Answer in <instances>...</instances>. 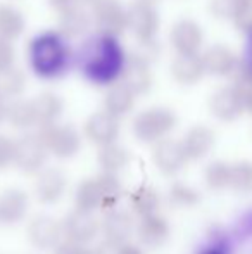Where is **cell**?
Returning <instances> with one entry per match:
<instances>
[{
	"instance_id": "1",
	"label": "cell",
	"mask_w": 252,
	"mask_h": 254,
	"mask_svg": "<svg viewBox=\"0 0 252 254\" xmlns=\"http://www.w3.org/2000/svg\"><path fill=\"white\" fill-rule=\"evenodd\" d=\"M126 61L128 52L119 37L101 31L87 37L74 51V67L94 87H111L119 81Z\"/></svg>"
},
{
	"instance_id": "2",
	"label": "cell",
	"mask_w": 252,
	"mask_h": 254,
	"mask_svg": "<svg viewBox=\"0 0 252 254\" xmlns=\"http://www.w3.org/2000/svg\"><path fill=\"white\" fill-rule=\"evenodd\" d=\"M61 31L47 30L37 33L26 49L28 66L40 80H59L74 66V51Z\"/></svg>"
},
{
	"instance_id": "5",
	"label": "cell",
	"mask_w": 252,
	"mask_h": 254,
	"mask_svg": "<svg viewBox=\"0 0 252 254\" xmlns=\"http://www.w3.org/2000/svg\"><path fill=\"white\" fill-rule=\"evenodd\" d=\"M90 14L101 33L121 37L128 30V10L119 0H92Z\"/></svg>"
},
{
	"instance_id": "18",
	"label": "cell",
	"mask_w": 252,
	"mask_h": 254,
	"mask_svg": "<svg viewBox=\"0 0 252 254\" xmlns=\"http://www.w3.org/2000/svg\"><path fill=\"white\" fill-rule=\"evenodd\" d=\"M101 230L104 234L105 241H111L114 244L128 242V239L133 235L135 223L133 218L123 209H109L101 223Z\"/></svg>"
},
{
	"instance_id": "26",
	"label": "cell",
	"mask_w": 252,
	"mask_h": 254,
	"mask_svg": "<svg viewBox=\"0 0 252 254\" xmlns=\"http://www.w3.org/2000/svg\"><path fill=\"white\" fill-rule=\"evenodd\" d=\"M7 121L10 127L17 130H28L37 123V114H35L33 101L26 99H12V102L7 104Z\"/></svg>"
},
{
	"instance_id": "46",
	"label": "cell",
	"mask_w": 252,
	"mask_h": 254,
	"mask_svg": "<svg viewBox=\"0 0 252 254\" xmlns=\"http://www.w3.org/2000/svg\"><path fill=\"white\" fill-rule=\"evenodd\" d=\"M5 118H7V102L3 97H0V125L5 121Z\"/></svg>"
},
{
	"instance_id": "32",
	"label": "cell",
	"mask_w": 252,
	"mask_h": 254,
	"mask_svg": "<svg viewBox=\"0 0 252 254\" xmlns=\"http://www.w3.org/2000/svg\"><path fill=\"white\" fill-rule=\"evenodd\" d=\"M237 192H249L252 189V164L247 161H239L230 164V184Z\"/></svg>"
},
{
	"instance_id": "35",
	"label": "cell",
	"mask_w": 252,
	"mask_h": 254,
	"mask_svg": "<svg viewBox=\"0 0 252 254\" xmlns=\"http://www.w3.org/2000/svg\"><path fill=\"white\" fill-rule=\"evenodd\" d=\"M169 201L173 202V206L190 207L199 202V194L190 185L183 184V182H176L169 189Z\"/></svg>"
},
{
	"instance_id": "47",
	"label": "cell",
	"mask_w": 252,
	"mask_h": 254,
	"mask_svg": "<svg viewBox=\"0 0 252 254\" xmlns=\"http://www.w3.org/2000/svg\"><path fill=\"white\" fill-rule=\"evenodd\" d=\"M244 104H246V109L252 114V92H251L249 95H247L246 99H244Z\"/></svg>"
},
{
	"instance_id": "36",
	"label": "cell",
	"mask_w": 252,
	"mask_h": 254,
	"mask_svg": "<svg viewBox=\"0 0 252 254\" xmlns=\"http://www.w3.org/2000/svg\"><path fill=\"white\" fill-rule=\"evenodd\" d=\"M14 152H16V140L7 135H0V171L14 164Z\"/></svg>"
},
{
	"instance_id": "20",
	"label": "cell",
	"mask_w": 252,
	"mask_h": 254,
	"mask_svg": "<svg viewBox=\"0 0 252 254\" xmlns=\"http://www.w3.org/2000/svg\"><path fill=\"white\" fill-rule=\"evenodd\" d=\"M26 192L21 189H9L0 195V225H14L21 221L28 213Z\"/></svg>"
},
{
	"instance_id": "12",
	"label": "cell",
	"mask_w": 252,
	"mask_h": 254,
	"mask_svg": "<svg viewBox=\"0 0 252 254\" xmlns=\"http://www.w3.org/2000/svg\"><path fill=\"white\" fill-rule=\"evenodd\" d=\"M62 230L69 241L87 244L97 237V234L101 232V223L92 214V211H83L76 207L73 213L66 216L62 223Z\"/></svg>"
},
{
	"instance_id": "24",
	"label": "cell",
	"mask_w": 252,
	"mask_h": 254,
	"mask_svg": "<svg viewBox=\"0 0 252 254\" xmlns=\"http://www.w3.org/2000/svg\"><path fill=\"white\" fill-rule=\"evenodd\" d=\"M35 114H37V123L40 125H50L57 123L64 111V102L54 92H42L33 99Z\"/></svg>"
},
{
	"instance_id": "41",
	"label": "cell",
	"mask_w": 252,
	"mask_h": 254,
	"mask_svg": "<svg viewBox=\"0 0 252 254\" xmlns=\"http://www.w3.org/2000/svg\"><path fill=\"white\" fill-rule=\"evenodd\" d=\"M47 2H49V5H50V9H54L57 14H61L74 5H81L78 0H47Z\"/></svg>"
},
{
	"instance_id": "43",
	"label": "cell",
	"mask_w": 252,
	"mask_h": 254,
	"mask_svg": "<svg viewBox=\"0 0 252 254\" xmlns=\"http://www.w3.org/2000/svg\"><path fill=\"white\" fill-rule=\"evenodd\" d=\"M118 246L119 244H114V242L105 241L104 239V242H101V244L94 249V254H116V251H118Z\"/></svg>"
},
{
	"instance_id": "27",
	"label": "cell",
	"mask_w": 252,
	"mask_h": 254,
	"mask_svg": "<svg viewBox=\"0 0 252 254\" xmlns=\"http://www.w3.org/2000/svg\"><path fill=\"white\" fill-rule=\"evenodd\" d=\"M99 166L102 168V171H107V173H118L123 168H126V164L130 163V152L126 147L116 144H105L101 145L97 154Z\"/></svg>"
},
{
	"instance_id": "49",
	"label": "cell",
	"mask_w": 252,
	"mask_h": 254,
	"mask_svg": "<svg viewBox=\"0 0 252 254\" xmlns=\"http://www.w3.org/2000/svg\"><path fill=\"white\" fill-rule=\"evenodd\" d=\"M78 2H80V3H81V5H85V3H90V2H92V0H78Z\"/></svg>"
},
{
	"instance_id": "25",
	"label": "cell",
	"mask_w": 252,
	"mask_h": 254,
	"mask_svg": "<svg viewBox=\"0 0 252 254\" xmlns=\"http://www.w3.org/2000/svg\"><path fill=\"white\" fill-rule=\"evenodd\" d=\"M26 21L17 7L10 3H0V38L14 42L24 33Z\"/></svg>"
},
{
	"instance_id": "23",
	"label": "cell",
	"mask_w": 252,
	"mask_h": 254,
	"mask_svg": "<svg viewBox=\"0 0 252 254\" xmlns=\"http://www.w3.org/2000/svg\"><path fill=\"white\" fill-rule=\"evenodd\" d=\"M135 99L137 95L119 81L107 87V92L104 95V109L116 118H125L135 107Z\"/></svg>"
},
{
	"instance_id": "19",
	"label": "cell",
	"mask_w": 252,
	"mask_h": 254,
	"mask_svg": "<svg viewBox=\"0 0 252 254\" xmlns=\"http://www.w3.org/2000/svg\"><path fill=\"white\" fill-rule=\"evenodd\" d=\"M137 234L140 242L145 248L157 249L166 244L169 237V223L166 218L159 216L157 213L144 216L137 227Z\"/></svg>"
},
{
	"instance_id": "4",
	"label": "cell",
	"mask_w": 252,
	"mask_h": 254,
	"mask_svg": "<svg viewBox=\"0 0 252 254\" xmlns=\"http://www.w3.org/2000/svg\"><path fill=\"white\" fill-rule=\"evenodd\" d=\"M38 135L45 142L49 152L59 159H69L76 156L81 149V137L76 128L71 125H42Z\"/></svg>"
},
{
	"instance_id": "14",
	"label": "cell",
	"mask_w": 252,
	"mask_h": 254,
	"mask_svg": "<svg viewBox=\"0 0 252 254\" xmlns=\"http://www.w3.org/2000/svg\"><path fill=\"white\" fill-rule=\"evenodd\" d=\"M209 109H211L212 116L218 118L219 121H233L244 113L246 104L232 85V87L219 88L212 94L211 101H209Z\"/></svg>"
},
{
	"instance_id": "42",
	"label": "cell",
	"mask_w": 252,
	"mask_h": 254,
	"mask_svg": "<svg viewBox=\"0 0 252 254\" xmlns=\"http://www.w3.org/2000/svg\"><path fill=\"white\" fill-rule=\"evenodd\" d=\"M240 63H242L247 69L252 71V33L247 35V42H246V47H244L242 57H240Z\"/></svg>"
},
{
	"instance_id": "11",
	"label": "cell",
	"mask_w": 252,
	"mask_h": 254,
	"mask_svg": "<svg viewBox=\"0 0 252 254\" xmlns=\"http://www.w3.org/2000/svg\"><path fill=\"white\" fill-rule=\"evenodd\" d=\"M169 44L176 54H199L204 44V31L194 19H180L173 24Z\"/></svg>"
},
{
	"instance_id": "30",
	"label": "cell",
	"mask_w": 252,
	"mask_h": 254,
	"mask_svg": "<svg viewBox=\"0 0 252 254\" xmlns=\"http://www.w3.org/2000/svg\"><path fill=\"white\" fill-rule=\"evenodd\" d=\"M99 190H101V207H112L119 202L123 195V185L116 173H107L104 171L102 175L97 177Z\"/></svg>"
},
{
	"instance_id": "10",
	"label": "cell",
	"mask_w": 252,
	"mask_h": 254,
	"mask_svg": "<svg viewBox=\"0 0 252 254\" xmlns=\"http://www.w3.org/2000/svg\"><path fill=\"white\" fill-rule=\"evenodd\" d=\"M62 234V225L47 214H38L28 225V239L35 248L42 251L57 248Z\"/></svg>"
},
{
	"instance_id": "33",
	"label": "cell",
	"mask_w": 252,
	"mask_h": 254,
	"mask_svg": "<svg viewBox=\"0 0 252 254\" xmlns=\"http://www.w3.org/2000/svg\"><path fill=\"white\" fill-rule=\"evenodd\" d=\"M161 52H162V47H161V44H159V40L157 38H151V40H138L137 45L128 52V57L152 66V64L161 57Z\"/></svg>"
},
{
	"instance_id": "40",
	"label": "cell",
	"mask_w": 252,
	"mask_h": 254,
	"mask_svg": "<svg viewBox=\"0 0 252 254\" xmlns=\"http://www.w3.org/2000/svg\"><path fill=\"white\" fill-rule=\"evenodd\" d=\"M14 61H16V51L12 42L0 38V69L14 66Z\"/></svg>"
},
{
	"instance_id": "13",
	"label": "cell",
	"mask_w": 252,
	"mask_h": 254,
	"mask_svg": "<svg viewBox=\"0 0 252 254\" xmlns=\"http://www.w3.org/2000/svg\"><path fill=\"white\" fill-rule=\"evenodd\" d=\"M67 189L66 175L59 168H47L38 171L35 180V195L42 204H55L61 201Z\"/></svg>"
},
{
	"instance_id": "34",
	"label": "cell",
	"mask_w": 252,
	"mask_h": 254,
	"mask_svg": "<svg viewBox=\"0 0 252 254\" xmlns=\"http://www.w3.org/2000/svg\"><path fill=\"white\" fill-rule=\"evenodd\" d=\"M205 184L212 190H221L230 184V164L225 161H212L205 168Z\"/></svg>"
},
{
	"instance_id": "44",
	"label": "cell",
	"mask_w": 252,
	"mask_h": 254,
	"mask_svg": "<svg viewBox=\"0 0 252 254\" xmlns=\"http://www.w3.org/2000/svg\"><path fill=\"white\" fill-rule=\"evenodd\" d=\"M116 254H144L140 246L130 244V242H123V244L118 246V251Z\"/></svg>"
},
{
	"instance_id": "29",
	"label": "cell",
	"mask_w": 252,
	"mask_h": 254,
	"mask_svg": "<svg viewBox=\"0 0 252 254\" xmlns=\"http://www.w3.org/2000/svg\"><path fill=\"white\" fill-rule=\"evenodd\" d=\"M130 206L133 213L144 218L157 213L159 206H161V197H159L157 190L154 187H140L131 194Z\"/></svg>"
},
{
	"instance_id": "8",
	"label": "cell",
	"mask_w": 252,
	"mask_h": 254,
	"mask_svg": "<svg viewBox=\"0 0 252 254\" xmlns=\"http://www.w3.org/2000/svg\"><path fill=\"white\" fill-rule=\"evenodd\" d=\"M152 159H154L157 170L164 175H176L190 161L185 149H183L182 140H175V138L168 137L155 142V147L152 151Z\"/></svg>"
},
{
	"instance_id": "3",
	"label": "cell",
	"mask_w": 252,
	"mask_h": 254,
	"mask_svg": "<svg viewBox=\"0 0 252 254\" xmlns=\"http://www.w3.org/2000/svg\"><path fill=\"white\" fill-rule=\"evenodd\" d=\"M176 123L178 118L169 107L155 106L138 113L133 120L131 130L135 138L142 144H155L168 137V133L175 130Z\"/></svg>"
},
{
	"instance_id": "9",
	"label": "cell",
	"mask_w": 252,
	"mask_h": 254,
	"mask_svg": "<svg viewBox=\"0 0 252 254\" xmlns=\"http://www.w3.org/2000/svg\"><path fill=\"white\" fill-rule=\"evenodd\" d=\"M85 137L95 145H105V144H112V142L118 140L119 131V118L112 116L107 111H99L94 113L92 116H88V120L85 121Z\"/></svg>"
},
{
	"instance_id": "31",
	"label": "cell",
	"mask_w": 252,
	"mask_h": 254,
	"mask_svg": "<svg viewBox=\"0 0 252 254\" xmlns=\"http://www.w3.org/2000/svg\"><path fill=\"white\" fill-rule=\"evenodd\" d=\"M74 204L78 209L95 211L101 207V190H99L97 178H87L78 185L74 192Z\"/></svg>"
},
{
	"instance_id": "17",
	"label": "cell",
	"mask_w": 252,
	"mask_h": 254,
	"mask_svg": "<svg viewBox=\"0 0 252 254\" xmlns=\"http://www.w3.org/2000/svg\"><path fill=\"white\" fill-rule=\"evenodd\" d=\"M119 81H121L126 88H130L137 97L138 95L149 94V92L152 90V85H154L152 66L128 57L126 66H125V69H123Z\"/></svg>"
},
{
	"instance_id": "16",
	"label": "cell",
	"mask_w": 252,
	"mask_h": 254,
	"mask_svg": "<svg viewBox=\"0 0 252 254\" xmlns=\"http://www.w3.org/2000/svg\"><path fill=\"white\" fill-rule=\"evenodd\" d=\"M205 67L201 54H176L171 63V76L183 87L195 85L204 78Z\"/></svg>"
},
{
	"instance_id": "50",
	"label": "cell",
	"mask_w": 252,
	"mask_h": 254,
	"mask_svg": "<svg viewBox=\"0 0 252 254\" xmlns=\"http://www.w3.org/2000/svg\"><path fill=\"white\" fill-rule=\"evenodd\" d=\"M144 2H149V3H154V5H155V3H157V2H159V0H144Z\"/></svg>"
},
{
	"instance_id": "37",
	"label": "cell",
	"mask_w": 252,
	"mask_h": 254,
	"mask_svg": "<svg viewBox=\"0 0 252 254\" xmlns=\"http://www.w3.org/2000/svg\"><path fill=\"white\" fill-rule=\"evenodd\" d=\"M232 21L239 31H242V33H246V35H251L252 33V3L246 7H240L235 12Z\"/></svg>"
},
{
	"instance_id": "7",
	"label": "cell",
	"mask_w": 252,
	"mask_h": 254,
	"mask_svg": "<svg viewBox=\"0 0 252 254\" xmlns=\"http://www.w3.org/2000/svg\"><path fill=\"white\" fill-rule=\"evenodd\" d=\"M128 30L133 33L137 40H151L157 38L161 19L154 3L135 0L128 7Z\"/></svg>"
},
{
	"instance_id": "15",
	"label": "cell",
	"mask_w": 252,
	"mask_h": 254,
	"mask_svg": "<svg viewBox=\"0 0 252 254\" xmlns=\"http://www.w3.org/2000/svg\"><path fill=\"white\" fill-rule=\"evenodd\" d=\"M202 63H204L205 67V74L218 78L232 76L233 71L239 66V59H237L232 49L221 44L211 45L207 51L202 54Z\"/></svg>"
},
{
	"instance_id": "28",
	"label": "cell",
	"mask_w": 252,
	"mask_h": 254,
	"mask_svg": "<svg viewBox=\"0 0 252 254\" xmlns=\"http://www.w3.org/2000/svg\"><path fill=\"white\" fill-rule=\"evenodd\" d=\"M26 88V74L16 66L0 69V97L16 99Z\"/></svg>"
},
{
	"instance_id": "38",
	"label": "cell",
	"mask_w": 252,
	"mask_h": 254,
	"mask_svg": "<svg viewBox=\"0 0 252 254\" xmlns=\"http://www.w3.org/2000/svg\"><path fill=\"white\" fill-rule=\"evenodd\" d=\"M209 10L218 19H233V16H235V9L230 5L228 0H211Z\"/></svg>"
},
{
	"instance_id": "22",
	"label": "cell",
	"mask_w": 252,
	"mask_h": 254,
	"mask_svg": "<svg viewBox=\"0 0 252 254\" xmlns=\"http://www.w3.org/2000/svg\"><path fill=\"white\" fill-rule=\"evenodd\" d=\"M94 24L92 14L83 5H74L59 14V31L66 38H80Z\"/></svg>"
},
{
	"instance_id": "45",
	"label": "cell",
	"mask_w": 252,
	"mask_h": 254,
	"mask_svg": "<svg viewBox=\"0 0 252 254\" xmlns=\"http://www.w3.org/2000/svg\"><path fill=\"white\" fill-rule=\"evenodd\" d=\"M230 2V5L235 9V12L240 9V7H246V5H251L252 3V0H228Z\"/></svg>"
},
{
	"instance_id": "6",
	"label": "cell",
	"mask_w": 252,
	"mask_h": 254,
	"mask_svg": "<svg viewBox=\"0 0 252 254\" xmlns=\"http://www.w3.org/2000/svg\"><path fill=\"white\" fill-rule=\"evenodd\" d=\"M49 149L38 133H24L16 140L14 164L23 173H38L47 161Z\"/></svg>"
},
{
	"instance_id": "48",
	"label": "cell",
	"mask_w": 252,
	"mask_h": 254,
	"mask_svg": "<svg viewBox=\"0 0 252 254\" xmlns=\"http://www.w3.org/2000/svg\"><path fill=\"white\" fill-rule=\"evenodd\" d=\"M204 254H221L219 251H216V249H211V251H205Z\"/></svg>"
},
{
	"instance_id": "39",
	"label": "cell",
	"mask_w": 252,
	"mask_h": 254,
	"mask_svg": "<svg viewBox=\"0 0 252 254\" xmlns=\"http://www.w3.org/2000/svg\"><path fill=\"white\" fill-rule=\"evenodd\" d=\"M54 254H94V251L81 242H74L67 239L66 242H59V246L54 249Z\"/></svg>"
},
{
	"instance_id": "21",
	"label": "cell",
	"mask_w": 252,
	"mask_h": 254,
	"mask_svg": "<svg viewBox=\"0 0 252 254\" xmlns=\"http://www.w3.org/2000/svg\"><path fill=\"white\" fill-rule=\"evenodd\" d=\"M214 131L209 127H204V125H197V127H192L189 131L183 137L182 144L183 149H185L187 156H189L190 161H197L205 157L211 149L214 147Z\"/></svg>"
}]
</instances>
